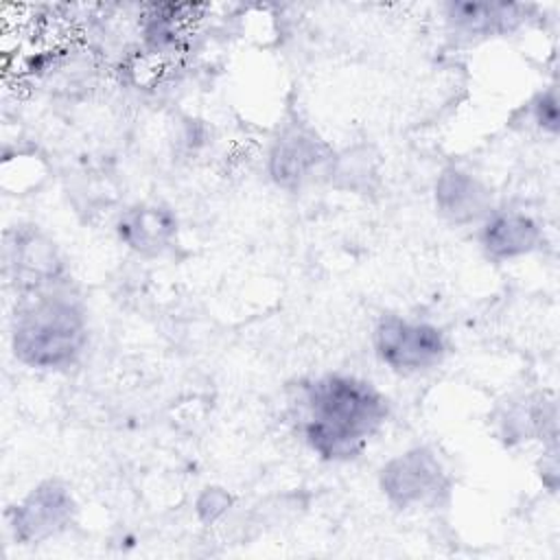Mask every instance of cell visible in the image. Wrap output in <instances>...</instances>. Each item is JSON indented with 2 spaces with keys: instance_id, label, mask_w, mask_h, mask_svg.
Segmentation results:
<instances>
[{
  "instance_id": "cell-11",
  "label": "cell",
  "mask_w": 560,
  "mask_h": 560,
  "mask_svg": "<svg viewBox=\"0 0 560 560\" xmlns=\"http://www.w3.org/2000/svg\"><path fill=\"white\" fill-rule=\"evenodd\" d=\"M116 236L140 256H160L175 243L177 217L162 203H133L120 212Z\"/></svg>"
},
{
  "instance_id": "cell-6",
  "label": "cell",
  "mask_w": 560,
  "mask_h": 560,
  "mask_svg": "<svg viewBox=\"0 0 560 560\" xmlns=\"http://www.w3.org/2000/svg\"><path fill=\"white\" fill-rule=\"evenodd\" d=\"M74 514L77 501L70 488L57 479H46L9 508L7 523L15 542L39 545L66 532Z\"/></svg>"
},
{
  "instance_id": "cell-8",
  "label": "cell",
  "mask_w": 560,
  "mask_h": 560,
  "mask_svg": "<svg viewBox=\"0 0 560 560\" xmlns=\"http://www.w3.org/2000/svg\"><path fill=\"white\" fill-rule=\"evenodd\" d=\"M479 247L490 260L510 262L536 252L542 243L540 223L523 210H490L479 223Z\"/></svg>"
},
{
  "instance_id": "cell-9",
  "label": "cell",
  "mask_w": 560,
  "mask_h": 560,
  "mask_svg": "<svg viewBox=\"0 0 560 560\" xmlns=\"http://www.w3.org/2000/svg\"><path fill=\"white\" fill-rule=\"evenodd\" d=\"M442 13L451 35L479 42L516 31L527 18V7L514 2H446Z\"/></svg>"
},
{
  "instance_id": "cell-10",
  "label": "cell",
  "mask_w": 560,
  "mask_h": 560,
  "mask_svg": "<svg viewBox=\"0 0 560 560\" xmlns=\"http://www.w3.org/2000/svg\"><path fill=\"white\" fill-rule=\"evenodd\" d=\"M433 203L455 225L481 223L492 210V192L475 173L462 166H446L435 177Z\"/></svg>"
},
{
  "instance_id": "cell-13",
  "label": "cell",
  "mask_w": 560,
  "mask_h": 560,
  "mask_svg": "<svg viewBox=\"0 0 560 560\" xmlns=\"http://www.w3.org/2000/svg\"><path fill=\"white\" fill-rule=\"evenodd\" d=\"M529 118L534 127H538L542 133L556 136L560 129V112H558V94L556 88H542L538 90L529 101Z\"/></svg>"
},
{
  "instance_id": "cell-2",
  "label": "cell",
  "mask_w": 560,
  "mask_h": 560,
  "mask_svg": "<svg viewBox=\"0 0 560 560\" xmlns=\"http://www.w3.org/2000/svg\"><path fill=\"white\" fill-rule=\"evenodd\" d=\"M13 357L42 372L72 368L88 346V315L66 284L22 293L9 319Z\"/></svg>"
},
{
  "instance_id": "cell-12",
  "label": "cell",
  "mask_w": 560,
  "mask_h": 560,
  "mask_svg": "<svg viewBox=\"0 0 560 560\" xmlns=\"http://www.w3.org/2000/svg\"><path fill=\"white\" fill-rule=\"evenodd\" d=\"M501 435L512 442H527L545 438L547 431L556 435V405L542 398H521L508 405L499 418Z\"/></svg>"
},
{
  "instance_id": "cell-5",
  "label": "cell",
  "mask_w": 560,
  "mask_h": 560,
  "mask_svg": "<svg viewBox=\"0 0 560 560\" xmlns=\"http://www.w3.org/2000/svg\"><path fill=\"white\" fill-rule=\"evenodd\" d=\"M4 276L15 293H33L66 284V267L57 245L37 225H15L4 234Z\"/></svg>"
},
{
  "instance_id": "cell-14",
  "label": "cell",
  "mask_w": 560,
  "mask_h": 560,
  "mask_svg": "<svg viewBox=\"0 0 560 560\" xmlns=\"http://www.w3.org/2000/svg\"><path fill=\"white\" fill-rule=\"evenodd\" d=\"M232 505V497L228 494V490L219 488V486H208L201 490V494L195 501V512L197 518L206 525L217 523L219 518H223L228 514Z\"/></svg>"
},
{
  "instance_id": "cell-7",
  "label": "cell",
  "mask_w": 560,
  "mask_h": 560,
  "mask_svg": "<svg viewBox=\"0 0 560 560\" xmlns=\"http://www.w3.org/2000/svg\"><path fill=\"white\" fill-rule=\"evenodd\" d=\"M332 158V151L317 133L304 127H289L271 142L267 171L278 186L295 190L317 175H328Z\"/></svg>"
},
{
  "instance_id": "cell-1",
  "label": "cell",
  "mask_w": 560,
  "mask_h": 560,
  "mask_svg": "<svg viewBox=\"0 0 560 560\" xmlns=\"http://www.w3.org/2000/svg\"><path fill=\"white\" fill-rule=\"evenodd\" d=\"M389 402L370 381L328 372L306 381L298 396V429L324 462H350L385 427Z\"/></svg>"
},
{
  "instance_id": "cell-3",
  "label": "cell",
  "mask_w": 560,
  "mask_h": 560,
  "mask_svg": "<svg viewBox=\"0 0 560 560\" xmlns=\"http://www.w3.org/2000/svg\"><path fill=\"white\" fill-rule=\"evenodd\" d=\"M372 348L389 372L411 376L438 368L448 354V339L431 322L383 315L372 330Z\"/></svg>"
},
{
  "instance_id": "cell-4",
  "label": "cell",
  "mask_w": 560,
  "mask_h": 560,
  "mask_svg": "<svg viewBox=\"0 0 560 560\" xmlns=\"http://www.w3.org/2000/svg\"><path fill=\"white\" fill-rule=\"evenodd\" d=\"M378 488L398 510L431 508L448 497L451 477L433 448L413 446L383 464Z\"/></svg>"
}]
</instances>
